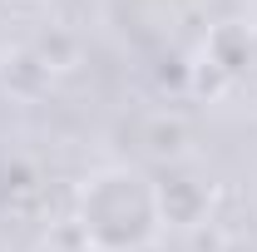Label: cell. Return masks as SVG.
Returning a JSON list of instances; mask_svg holds the SVG:
<instances>
[{
    "label": "cell",
    "mask_w": 257,
    "mask_h": 252,
    "mask_svg": "<svg viewBox=\"0 0 257 252\" xmlns=\"http://www.w3.org/2000/svg\"><path fill=\"white\" fill-rule=\"evenodd\" d=\"M74 227L89 252H144L163 232L159 183L139 163H104L74 188Z\"/></svg>",
    "instance_id": "6da1fadb"
}]
</instances>
